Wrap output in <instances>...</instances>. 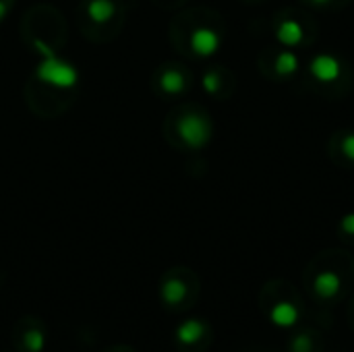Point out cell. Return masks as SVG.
<instances>
[{"instance_id":"cell-1","label":"cell","mask_w":354,"mask_h":352,"mask_svg":"<svg viewBox=\"0 0 354 352\" xmlns=\"http://www.w3.org/2000/svg\"><path fill=\"white\" fill-rule=\"evenodd\" d=\"M36 48L44 56L42 63L38 65V71H36L38 79L44 81V83H48V85H52V87H56V90H71V87H75V83L79 79L77 69L71 63L61 61L54 54V50L48 48L44 42L38 40L36 42Z\"/></svg>"},{"instance_id":"cell-2","label":"cell","mask_w":354,"mask_h":352,"mask_svg":"<svg viewBox=\"0 0 354 352\" xmlns=\"http://www.w3.org/2000/svg\"><path fill=\"white\" fill-rule=\"evenodd\" d=\"M178 135L189 147L201 149L211 139V123L201 114H187L178 121Z\"/></svg>"},{"instance_id":"cell-3","label":"cell","mask_w":354,"mask_h":352,"mask_svg":"<svg viewBox=\"0 0 354 352\" xmlns=\"http://www.w3.org/2000/svg\"><path fill=\"white\" fill-rule=\"evenodd\" d=\"M309 75L319 83H335L342 75V63L333 54H317L309 63Z\"/></svg>"},{"instance_id":"cell-4","label":"cell","mask_w":354,"mask_h":352,"mask_svg":"<svg viewBox=\"0 0 354 352\" xmlns=\"http://www.w3.org/2000/svg\"><path fill=\"white\" fill-rule=\"evenodd\" d=\"M222 46V38L211 28H197L191 34V50L197 56H214Z\"/></svg>"},{"instance_id":"cell-5","label":"cell","mask_w":354,"mask_h":352,"mask_svg":"<svg viewBox=\"0 0 354 352\" xmlns=\"http://www.w3.org/2000/svg\"><path fill=\"white\" fill-rule=\"evenodd\" d=\"M275 40L278 44L286 48H296L304 42V28L296 19H282L275 28Z\"/></svg>"},{"instance_id":"cell-6","label":"cell","mask_w":354,"mask_h":352,"mask_svg":"<svg viewBox=\"0 0 354 352\" xmlns=\"http://www.w3.org/2000/svg\"><path fill=\"white\" fill-rule=\"evenodd\" d=\"M300 319V311L294 302L290 300H278L271 309H269V321L275 325V327H282V329H290L298 323Z\"/></svg>"},{"instance_id":"cell-7","label":"cell","mask_w":354,"mask_h":352,"mask_svg":"<svg viewBox=\"0 0 354 352\" xmlns=\"http://www.w3.org/2000/svg\"><path fill=\"white\" fill-rule=\"evenodd\" d=\"M342 288V280L333 269H323L313 280V290L319 298H333Z\"/></svg>"},{"instance_id":"cell-8","label":"cell","mask_w":354,"mask_h":352,"mask_svg":"<svg viewBox=\"0 0 354 352\" xmlns=\"http://www.w3.org/2000/svg\"><path fill=\"white\" fill-rule=\"evenodd\" d=\"M203 335H205V323L199 321V319H187V321H183V323L178 325V329H176L178 342H180V344H187V346L197 344Z\"/></svg>"},{"instance_id":"cell-9","label":"cell","mask_w":354,"mask_h":352,"mask_svg":"<svg viewBox=\"0 0 354 352\" xmlns=\"http://www.w3.org/2000/svg\"><path fill=\"white\" fill-rule=\"evenodd\" d=\"M187 296V284L178 278H170L162 284V300L166 304H178Z\"/></svg>"},{"instance_id":"cell-10","label":"cell","mask_w":354,"mask_h":352,"mask_svg":"<svg viewBox=\"0 0 354 352\" xmlns=\"http://www.w3.org/2000/svg\"><path fill=\"white\" fill-rule=\"evenodd\" d=\"M87 15L96 23H106L114 15V3H112V0H90Z\"/></svg>"},{"instance_id":"cell-11","label":"cell","mask_w":354,"mask_h":352,"mask_svg":"<svg viewBox=\"0 0 354 352\" xmlns=\"http://www.w3.org/2000/svg\"><path fill=\"white\" fill-rule=\"evenodd\" d=\"M298 69H300V59L294 52H290V48L282 50L278 54V59H275V73L280 77H290V75L298 73Z\"/></svg>"},{"instance_id":"cell-12","label":"cell","mask_w":354,"mask_h":352,"mask_svg":"<svg viewBox=\"0 0 354 352\" xmlns=\"http://www.w3.org/2000/svg\"><path fill=\"white\" fill-rule=\"evenodd\" d=\"M160 85H162V90H164L166 94H180V92H185V87H187V79H185V75H183L180 71L170 69V71H166V73L160 77Z\"/></svg>"},{"instance_id":"cell-13","label":"cell","mask_w":354,"mask_h":352,"mask_svg":"<svg viewBox=\"0 0 354 352\" xmlns=\"http://www.w3.org/2000/svg\"><path fill=\"white\" fill-rule=\"evenodd\" d=\"M23 342H25V348H28L30 352H42L44 346H46V338H44V333H42L40 329H30V331H25Z\"/></svg>"},{"instance_id":"cell-14","label":"cell","mask_w":354,"mask_h":352,"mask_svg":"<svg viewBox=\"0 0 354 352\" xmlns=\"http://www.w3.org/2000/svg\"><path fill=\"white\" fill-rule=\"evenodd\" d=\"M290 352H313V340L309 333H298L290 342Z\"/></svg>"},{"instance_id":"cell-15","label":"cell","mask_w":354,"mask_h":352,"mask_svg":"<svg viewBox=\"0 0 354 352\" xmlns=\"http://www.w3.org/2000/svg\"><path fill=\"white\" fill-rule=\"evenodd\" d=\"M220 85H222V81H220V75L218 73H205L203 75V90L207 92V94H216L218 90H220Z\"/></svg>"},{"instance_id":"cell-16","label":"cell","mask_w":354,"mask_h":352,"mask_svg":"<svg viewBox=\"0 0 354 352\" xmlns=\"http://www.w3.org/2000/svg\"><path fill=\"white\" fill-rule=\"evenodd\" d=\"M342 154H344L350 162H354V133H346V135L342 137Z\"/></svg>"},{"instance_id":"cell-17","label":"cell","mask_w":354,"mask_h":352,"mask_svg":"<svg viewBox=\"0 0 354 352\" xmlns=\"http://www.w3.org/2000/svg\"><path fill=\"white\" fill-rule=\"evenodd\" d=\"M340 228H342V232L354 236V211H352V214H346V216L340 220Z\"/></svg>"},{"instance_id":"cell-18","label":"cell","mask_w":354,"mask_h":352,"mask_svg":"<svg viewBox=\"0 0 354 352\" xmlns=\"http://www.w3.org/2000/svg\"><path fill=\"white\" fill-rule=\"evenodd\" d=\"M309 3H311L313 7H325V5L331 3V0H309Z\"/></svg>"},{"instance_id":"cell-19","label":"cell","mask_w":354,"mask_h":352,"mask_svg":"<svg viewBox=\"0 0 354 352\" xmlns=\"http://www.w3.org/2000/svg\"><path fill=\"white\" fill-rule=\"evenodd\" d=\"M5 15H7V3H3V0H0V21L5 19Z\"/></svg>"}]
</instances>
